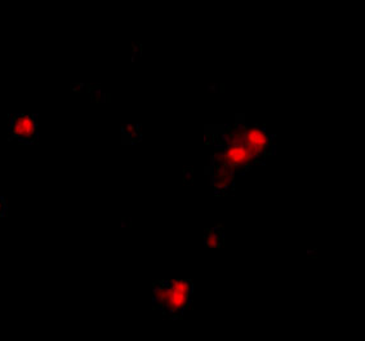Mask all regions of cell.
I'll return each mask as SVG.
<instances>
[{
	"label": "cell",
	"instance_id": "1",
	"mask_svg": "<svg viewBox=\"0 0 365 341\" xmlns=\"http://www.w3.org/2000/svg\"><path fill=\"white\" fill-rule=\"evenodd\" d=\"M9 133L12 135L14 140H17L20 143H33V140L38 135V128H36L34 116H14L12 121H11Z\"/></svg>",
	"mask_w": 365,
	"mask_h": 341
},
{
	"label": "cell",
	"instance_id": "2",
	"mask_svg": "<svg viewBox=\"0 0 365 341\" xmlns=\"http://www.w3.org/2000/svg\"><path fill=\"white\" fill-rule=\"evenodd\" d=\"M7 210V205H6V202H4V199L0 198V216L6 212Z\"/></svg>",
	"mask_w": 365,
	"mask_h": 341
}]
</instances>
